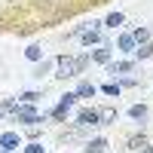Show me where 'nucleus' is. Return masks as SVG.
Masks as SVG:
<instances>
[{
  "label": "nucleus",
  "instance_id": "f257e3e1",
  "mask_svg": "<svg viewBox=\"0 0 153 153\" xmlns=\"http://www.w3.org/2000/svg\"><path fill=\"white\" fill-rule=\"evenodd\" d=\"M86 65H89V55H80V58H74V55H58V58H55V80H71V76L83 74Z\"/></svg>",
  "mask_w": 153,
  "mask_h": 153
},
{
  "label": "nucleus",
  "instance_id": "f03ea898",
  "mask_svg": "<svg viewBox=\"0 0 153 153\" xmlns=\"http://www.w3.org/2000/svg\"><path fill=\"white\" fill-rule=\"evenodd\" d=\"M86 126H98V107H83L80 117H76V129H86Z\"/></svg>",
  "mask_w": 153,
  "mask_h": 153
},
{
  "label": "nucleus",
  "instance_id": "7ed1b4c3",
  "mask_svg": "<svg viewBox=\"0 0 153 153\" xmlns=\"http://www.w3.org/2000/svg\"><path fill=\"white\" fill-rule=\"evenodd\" d=\"M126 147L129 150H141V153H153V147H150V141L144 135H126Z\"/></svg>",
  "mask_w": 153,
  "mask_h": 153
},
{
  "label": "nucleus",
  "instance_id": "20e7f679",
  "mask_svg": "<svg viewBox=\"0 0 153 153\" xmlns=\"http://www.w3.org/2000/svg\"><path fill=\"white\" fill-rule=\"evenodd\" d=\"M74 104H76V95H74V92H68V95H61V101H58V107L52 110V117H55V120H65V113H68V110H71Z\"/></svg>",
  "mask_w": 153,
  "mask_h": 153
},
{
  "label": "nucleus",
  "instance_id": "39448f33",
  "mask_svg": "<svg viewBox=\"0 0 153 153\" xmlns=\"http://www.w3.org/2000/svg\"><path fill=\"white\" fill-rule=\"evenodd\" d=\"M19 144H22L19 132H3V135H0V150H3V153H12Z\"/></svg>",
  "mask_w": 153,
  "mask_h": 153
},
{
  "label": "nucleus",
  "instance_id": "423d86ee",
  "mask_svg": "<svg viewBox=\"0 0 153 153\" xmlns=\"http://www.w3.org/2000/svg\"><path fill=\"white\" fill-rule=\"evenodd\" d=\"M117 123V107H98V126Z\"/></svg>",
  "mask_w": 153,
  "mask_h": 153
},
{
  "label": "nucleus",
  "instance_id": "0eeeda50",
  "mask_svg": "<svg viewBox=\"0 0 153 153\" xmlns=\"http://www.w3.org/2000/svg\"><path fill=\"white\" fill-rule=\"evenodd\" d=\"M107 138H92V141L86 144V153H107Z\"/></svg>",
  "mask_w": 153,
  "mask_h": 153
},
{
  "label": "nucleus",
  "instance_id": "6e6552de",
  "mask_svg": "<svg viewBox=\"0 0 153 153\" xmlns=\"http://www.w3.org/2000/svg\"><path fill=\"white\" fill-rule=\"evenodd\" d=\"M95 92H98V89L92 86V83H80V86H76V98H95Z\"/></svg>",
  "mask_w": 153,
  "mask_h": 153
},
{
  "label": "nucleus",
  "instance_id": "1a4fd4ad",
  "mask_svg": "<svg viewBox=\"0 0 153 153\" xmlns=\"http://www.w3.org/2000/svg\"><path fill=\"white\" fill-rule=\"evenodd\" d=\"M120 49H123V52H135V49H138L135 37H132V34H123V37H120Z\"/></svg>",
  "mask_w": 153,
  "mask_h": 153
},
{
  "label": "nucleus",
  "instance_id": "9d476101",
  "mask_svg": "<svg viewBox=\"0 0 153 153\" xmlns=\"http://www.w3.org/2000/svg\"><path fill=\"white\" fill-rule=\"evenodd\" d=\"M40 98H43V92H37V89H34V92H22L16 101H22V104H37Z\"/></svg>",
  "mask_w": 153,
  "mask_h": 153
},
{
  "label": "nucleus",
  "instance_id": "9b49d317",
  "mask_svg": "<svg viewBox=\"0 0 153 153\" xmlns=\"http://www.w3.org/2000/svg\"><path fill=\"white\" fill-rule=\"evenodd\" d=\"M129 117L132 120H147V104H132L129 107Z\"/></svg>",
  "mask_w": 153,
  "mask_h": 153
},
{
  "label": "nucleus",
  "instance_id": "f8f14e48",
  "mask_svg": "<svg viewBox=\"0 0 153 153\" xmlns=\"http://www.w3.org/2000/svg\"><path fill=\"white\" fill-rule=\"evenodd\" d=\"M89 61H98V65H104V61H110V49L104 46V49H98V52H92V55H89Z\"/></svg>",
  "mask_w": 153,
  "mask_h": 153
},
{
  "label": "nucleus",
  "instance_id": "ddd939ff",
  "mask_svg": "<svg viewBox=\"0 0 153 153\" xmlns=\"http://www.w3.org/2000/svg\"><path fill=\"white\" fill-rule=\"evenodd\" d=\"M80 40H83V46H92V43L101 40V34H98V31H83V34H80Z\"/></svg>",
  "mask_w": 153,
  "mask_h": 153
},
{
  "label": "nucleus",
  "instance_id": "4468645a",
  "mask_svg": "<svg viewBox=\"0 0 153 153\" xmlns=\"http://www.w3.org/2000/svg\"><path fill=\"white\" fill-rule=\"evenodd\" d=\"M123 22H126V16H123V12H110V16H107V22H104V25H107V28H120Z\"/></svg>",
  "mask_w": 153,
  "mask_h": 153
},
{
  "label": "nucleus",
  "instance_id": "2eb2a0df",
  "mask_svg": "<svg viewBox=\"0 0 153 153\" xmlns=\"http://www.w3.org/2000/svg\"><path fill=\"white\" fill-rule=\"evenodd\" d=\"M101 92L110 95V98H120V83H104V86H101Z\"/></svg>",
  "mask_w": 153,
  "mask_h": 153
},
{
  "label": "nucleus",
  "instance_id": "dca6fc26",
  "mask_svg": "<svg viewBox=\"0 0 153 153\" xmlns=\"http://www.w3.org/2000/svg\"><path fill=\"white\" fill-rule=\"evenodd\" d=\"M135 65H132V61H120V65H110V74H129Z\"/></svg>",
  "mask_w": 153,
  "mask_h": 153
},
{
  "label": "nucleus",
  "instance_id": "f3484780",
  "mask_svg": "<svg viewBox=\"0 0 153 153\" xmlns=\"http://www.w3.org/2000/svg\"><path fill=\"white\" fill-rule=\"evenodd\" d=\"M132 37H135V43H147V40H150V31H147V28H135Z\"/></svg>",
  "mask_w": 153,
  "mask_h": 153
},
{
  "label": "nucleus",
  "instance_id": "a211bd4d",
  "mask_svg": "<svg viewBox=\"0 0 153 153\" xmlns=\"http://www.w3.org/2000/svg\"><path fill=\"white\" fill-rule=\"evenodd\" d=\"M25 55H28L31 61H40V58H43V49H40V46H28V49H25Z\"/></svg>",
  "mask_w": 153,
  "mask_h": 153
},
{
  "label": "nucleus",
  "instance_id": "6ab92c4d",
  "mask_svg": "<svg viewBox=\"0 0 153 153\" xmlns=\"http://www.w3.org/2000/svg\"><path fill=\"white\" fill-rule=\"evenodd\" d=\"M135 52H138V58H147V55H153V43L147 40L144 46H138V49H135Z\"/></svg>",
  "mask_w": 153,
  "mask_h": 153
},
{
  "label": "nucleus",
  "instance_id": "aec40b11",
  "mask_svg": "<svg viewBox=\"0 0 153 153\" xmlns=\"http://www.w3.org/2000/svg\"><path fill=\"white\" fill-rule=\"evenodd\" d=\"M43 150H46V147H43V144H37V141H31L28 147H25V153H43Z\"/></svg>",
  "mask_w": 153,
  "mask_h": 153
},
{
  "label": "nucleus",
  "instance_id": "412c9836",
  "mask_svg": "<svg viewBox=\"0 0 153 153\" xmlns=\"http://www.w3.org/2000/svg\"><path fill=\"white\" fill-rule=\"evenodd\" d=\"M9 3H19V0H9Z\"/></svg>",
  "mask_w": 153,
  "mask_h": 153
}]
</instances>
